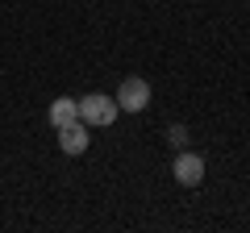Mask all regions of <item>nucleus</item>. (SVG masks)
Listing matches in <instances>:
<instances>
[{
    "instance_id": "obj_1",
    "label": "nucleus",
    "mask_w": 250,
    "mask_h": 233,
    "mask_svg": "<svg viewBox=\"0 0 250 233\" xmlns=\"http://www.w3.org/2000/svg\"><path fill=\"white\" fill-rule=\"evenodd\" d=\"M117 113H121V108H117V100H108L104 92H88V96L80 100V121L83 125H113L117 121Z\"/></svg>"
},
{
    "instance_id": "obj_2",
    "label": "nucleus",
    "mask_w": 250,
    "mask_h": 233,
    "mask_svg": "<svg viewBox=\"0 0 250 233\" xmlns=\"http://www.w3.org/2000/svg\"><path fill=\"white\" fill-rule=\"evenodd\" d=\"M113 100H117L121 113H142V108H150V83L142 75H129V79H121V88H117Z\"/></svg>"
},
{
    "instance_id": "obj_3",
    "label": "nucleus",
    "mask_w": 250,
    "mask_h": 233,
    "mask_svg": "<svg viewBox=\"0 0 250 233\" xmlns=\"http://www.w3.org/2000/svg\"><path fill=\"white\" fill-rule=\"evenodd\" d=\"M171 175H175V183H184V188H196V183L205 179V158H200V154H192V150L175 154Z\"/></svg>"
},
{
    "instance_id": "obj_4",
    "label": "nucleus",
    "mask_w": 250,
    "mask_h": 233,
    "mask_svg": "<svg viewBox=\"0 0 250 233\" xmlns=\"http://www.w3.org/2000/svg\"><path fill=\"white\" fill-rule=\"evenodd\" d=\"M59 146H62V154H83L88 150V125H83V121L62 125L59 129Z\"/></svg>"
},
{
    "instance_id": "obj_5",
    "label": "nucleus",
    "mask_w": 250,
    "mask_h": 233,
    "mask_svg": "<svg viewBox=\"0 0 250 233\" xmlns=\"http://www.w3.org/2000/svg\"><path fill=\"white\" fill-rule=\"evenodd\" d=\"M71 121H80V100L59 96V100L50 104V125H54V129H62V125H71Z\"/></svg>"
},
{
    "instance_id": "obj_6",
    "label": "nucleus",
    "mask_w": 250,
    "mask_h": 233,
    "mask_svg": "<svg viewBox=\"0 0 250 233\" xmlns=\"http://www.w3.org/2000/svg\"><path fill=\"white\" fill-rule=\"evenodd\" d=\"M167 142H171V146H188V129H184V125H171V129H167Z\"/></svg>"
}]
</instances>
